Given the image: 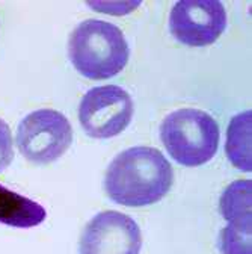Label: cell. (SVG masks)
Here are the masks:
<instances>
[{
	"mask_svg": "<svg viewBox=\"0 0 252 254\" xmlns=\"http://www.w3.org/2000/svg\"><path fill=\"white\" fill-rule=\"evenodd\" d=\"M133 117V100L116 85L92 88L80 102L79 120L83 130L99 139L113 138L127 127Z\"/></svg>",
	"mask_w": 252,
	"mask_h": 254,
	"instance_id": "5",
	"label": "cell"
},
{
	"mask_svg": "<svg viewBox=\"0 0 252 254\" xmlns=\"http://www.w3.org/2000/svg\"><path fill=\"white\" fill-rule=\"evenodd\" d=\"M160 138L169 156L184 167L211 161L219 147V126L208 114L184 108L169 114L160 126Z\"/></svg>",
	"mask_w": 252,
	"mask_h": 254,
	"instance_id": "3",
	"label": "cell"
},
{
	"mask_svg": "<svg viewBox=\"0 0 252 254\" xmlns=\"http://www.w3.org/2000/svg\"><path fill=\"white\" fill-rule=\"evenodd\" d=\"M68 55L82 76L104 80L122 71L130 52L118 26L101 20H85L73 30Z\"/></svg>",
	"mask_w": 252,
	"mask_h": 254,
	"instance_id": "2",
	"label": "cell"
},
{
	"mask_svg": "<svg viewBox=\"0 0 252 254\" xmlns=\"http://www.w3.org/2000/svg\"><path fill=\"white\" fill-rule=\"evenodd\" d=\"M251 130H252V112L245 111L230 121L227 130V156L231 164L242 171H252L251 154Z\"/></svg>",
	"mask_w": 252,
	"mask_h": 254,
	"instance_id": "9",
	"label": "cell"
},
{
	"mask_svg": "<svg viewBox=\"0 0 252 254\" xmlns=\"http://www.w3.org/2000/svg\"><path fill=\"white\" fill-rule=\"evenodd\" d=\"M14 159V142L9 126L0 118V173H3Z\"/></svg>",
	"mask_w": 252,
	"mask_h": 254,
	"instance_id": "12",
	"label": "cell"
},
{
	"mask_svg": "<svg viewBox=\"0 0 252 254\" xmlns=\"http://www.w3.org/2000/svg\"><path fill=\"white\" fill-rule=\"evenodd\" d=\"M15 141L29 162L51 164L70 148L73 127L64 114L38 109L21 120Z\"/></svg>",
	"mask_w": 252,
	"mask_h": 254,
	"instance_id": "4",
	"label": "cell"
},
{
	"mask_svg": "<svg viewBox=\"0 0 252 254\" xmlns=\"http://www.w3.org/2000/svg\"><path fill=\"white\" fill-rule=\"evenodd\" d=\"M224 254H252L251 250V216L230 221L219 238Z\"/></svg>",
	"mask_w": 252,
	"mask_h": 254,
	"instance_id": "11",
	"label": "cell"
},
{
	"mask_svg": "<svg viewBox=\"0 0 252 254\" xmlns=\"http://www.w3.org/2000/svg\"><path fill=\"white\" fill-rule=\"evenodd\" d=\"M174 170L157 148L133 147L119 153L107 168L104 188L118 204L141 207L160 201L172 186Z\"/></svg>",
	"mask_w": 252,
	"mask_h": 254,
	"instance_id": "1",
	"label": "cell"
},
{
	"mask_svg": "<svg viewBox=\"0 0 252 254\" xmlns=\"http://www.w3.org/2000/svg\"><path fill=\"white\" fill-rule=\"evenodd\" d=\"M46 216L47 212L40 203L0 185V222L2 224L30 229L44 222Z\"/></svg>",
	"mask_w": 252,
	"mask_h": 254,
	"instance_id": "8",
	"label": "cell"
},
{
	"mask_svg": "<svg viewBox=\"0 0 252 254\" xmlns=\"http://www.w3.org/2000/svg\"><path fill=\"white\" fill-rule=\"evenodd\" d=\"M142 235L129 215L104 210L94 216L80 238V254H139Z\"/></svg>",
	"mask_w": 252,
	"mask_h": 254,
	"instance_id": "6",
	"label": "cell"
},
{
	"mask_svg": "<svg viewBox=\"0 0 252 254\" xmlns=\"http://www.w3.org/2000/svg\"><path fill=\"white\" fill-rule=\"evenodd\" d=\"M227 27L225 6L217 0L177 2L169 15V30L180 43L192 47L213 44Z\"/></svg>",
	"mask_w": 252,
	"mask_h": 254,
	"instance_id": "7",
	"label": "cell"
},
{
	"mask_svg": "<svg viewBox=\"0 0 252 254\" xmlns=\"http://www.w3.org/2000/svg\"><path fill=\"white\" fill-rule=\"evenodd\" d=\"M251 180L233 182L220 197L219 209L227 221L251 216Z\"/></svg>",
	"mask_w": 252,
	"mask_h": 254,
	"instance_id": "10",
	"label": "cell"
},
{
	"mask_svg": "<svg viewBox=\"0 0 252 254\" xmlns=\"http://www.w3.org/2000/svg\"><path fill=\"white\" fill-rule=\"evenodd\" d=\"M91 8L96 9H101L107 14H113V15H121V14H127L132 9H135L136 6H139V3H88Z\"/></svg>",
	"mask_w": 252,
	"mask_h": 254,
	"instance_id": "13",
	"label": "cell"
}]
</instances>
